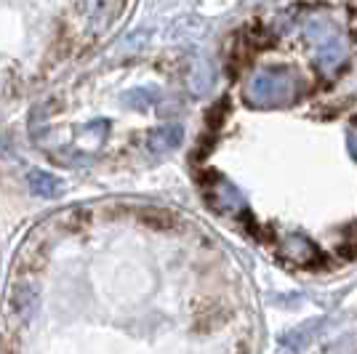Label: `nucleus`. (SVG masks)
Listing matches in <instances>:
<instances>
[{"label": "nucleus", "instance_id": "f257e3e1", "mask_svg": "<svg viewBox=\"0 0 357 354\" xmlns=\"http://www.w3.org/2000/svg\"><path fill=\"white\" fill-rule=\"evenodd\" d=\"M131 0H0V96L32 88L96 48Z\"/></svg>", "mask_w": 357, "mask_h": 354}]
</instances>
